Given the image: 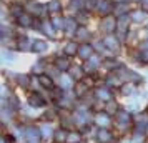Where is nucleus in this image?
Segmentation results:
<instances>
[{
    "label": "nucleus",
    "mask_w": 148,
    "mask_h": 143,
    "mask_svg": "<svg viewBox=\"0 0 148 143\" xmlns=\"http://www.w3.org/2000/svg\"><path fill=\"white\" fill-rule=\"evenodd\" d=\"M88 50H90L88 47H83V48H82V55H83V57H87V55H88Z\"/></svg>",
    "instance_id": "1"
}]
</instances>
